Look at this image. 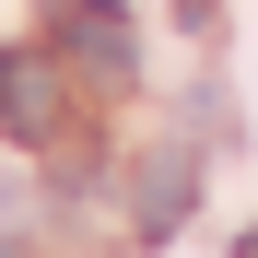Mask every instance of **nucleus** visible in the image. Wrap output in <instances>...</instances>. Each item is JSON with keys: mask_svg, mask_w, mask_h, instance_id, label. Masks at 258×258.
<instances>
[{"mask_svg": "<svg viewBox=\"0 0 258 258\" xmlns=\"http://www.w3.org/2000/svg\"><path fill=\"white\" fill-rule=\"evenodd\" d=\"M47 35L71 47V71H94V82H141V24H129L117 0H59Z\"/></svg>", "mask_w": 258, "mask_h": 258, "instance_id": "1", "label": "nucleus"}, {"mask_svg": "<svg viewBox=\"0 0 258 258\" xmlns=\"http://www.w3.org/2000/svg\"><path fill=\"white\" fill-rule=\"evenodd\" d=\"M0 129L12 141H59V59H0Z\"/></svg>", "mask_w": 258, "mask_h": 258, "instance_id": "2", "label": "nucleus"}, {"mask_svg": "<svg viewBox=\"0 0 258 258\" xmlns=\"http://www.w3.org/2000/svg\"><path fill=\"white\" fill-rule=\"evenodd\" d=\"M188 188H200V164H188V153H153V164H141V235H153V246L188 223Z\"/></svg>", "mask_w": 258, "mask_h": 258, "instance_id": "3", "label": "nucleus"}, {"mask_svg": "<svg viewBox=\"0 0 258 258\" xmlns=\"http://www.w3.org/2000/svg\"><path fill=\"white\" fill-rule=\"evenodd\" d=\"M176 12H188V24H211V0H176Z\"/></svg>", "mask_w": 258, "mask_h": 258, "instance_id": "4", "label": "nucleus"}, {"mask_svg": "<svg viewBox=\"0 0 258 258\" xmlns=\"http://www.w3.org/2000/svg\"><path fill=\"white\" fill-rule=\"evenodd\" d=\"M0 258H12V246H0Z\"/></svg>", "mask_w": 258, "mask_h": 258, "instance_id": "5", "label": "nucleus"}]
</instances>
